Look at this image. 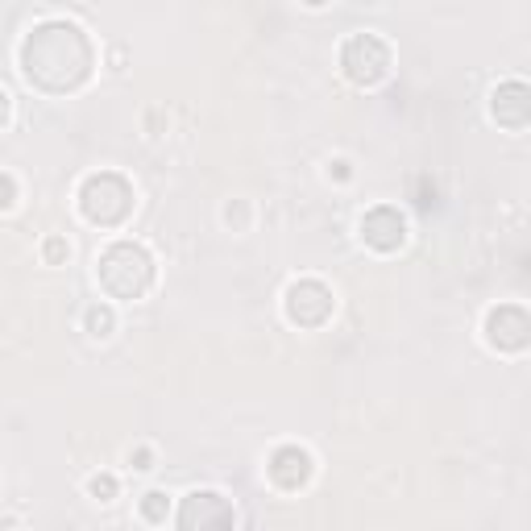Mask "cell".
Returning <instances> with one entry per match:
<instances>
[{"instance_id":"obj_1","label":"cell","mask_w":531,"mask_h":531,"mask_svg":"<svg viewBox=\"0 0 531 531\" xmlns=\"http://www.w3.org/2000/svg\"><path fill=\"white\" fill-rule=\"evenodd\" d=\"M92 67H96L92 38L83 34L75 21L50 17V21L34 25L21 42V75L30 79L38 92L67 96L92 79Z\"/></svg>"},{"instance_id":"obj_2","label":"cell","mask_w":531,"mask_h":531,"mask_svg":"<svg viewBox=\"0 0 531 531\" xmlns=\"http://www.w3.org/2000/svg\"><path fill=\"white\" fill-rule=\"evenodd\" d=\"M96 278L108 299H142L154 287V258L146 245L137 241H117L108 245L100 262H96Z\"/></svg>"},{"instance_id":"obj_3","label":"cell","mask_w":531,"mask_h":531,"mask_svg":"<svg viewBox=\"0 0 531 531\" xmlns=\"http://www.w3.org/2000/svg\"><path fill=\"white\" fill-rule=\"evenodd\" d=\"M79 212L88 225L117 229L133 212V183L117 171H100L79 183Z\"/></svg>"},{"instance_id":"obj_4","label":"cell","mask_w":531,"mask_h":531,"mask_svg":"<svg viewBox=\"0 0 531 531\" xmlns=\"http://www.w3.org/2000/svg\"><path fill=\"white\" fill-rule=\"evenodd\" d=\"M341 71L357 88H374L390 75V46L378 34H349L341 46Z\"/></svg>"},{"instance_id":"obj_5","label":"cell","mask_w":531,"mask_h":531,"mask_svg":"<svg viewBox=\"0 0 531 531\" xmlns=\"http://www.w3.org/2000/svg\"><path fill=\"white\" fill-rule=\"evenodd\" d=\"M237 515H233V502L216 490H191L179 502V515H175V531H233Z\"/></svg>"},{"instance_id":"obj_6","label":"cell","mask_w":531,"mask_h":531,"mask_svg":"<svg viewBox=\"0 0 531 531\" xmlns=\"http://www.w3.org/2000/svg\"><path fill=\"white\" fill-rule=\"evenodd\" d=\"M332 307H337V299H332V291L320 283V278H299V283H291L287 295H283V312L299 328H320V324H328Z\"/></svg>"},{"instance_id":"obj_7","label":"cell","mask_w":531,"mask_h":531,"mask_svg":"<svg viewBox=\"0 0 531 531\" xmlns=\"http://www.w3.org/2000/svg\"><path fill=\"white\" fill-rule=\"evenodd\" d=\"M486 341L498 353H523L531 345V320L519 303H498L486 316Z\"/></svg>"},{"instance_id":"obj_8","label":"cell","mask_w":531,"mask_h":531,"mask_svg":"<svg viewBox=\"0 0 531 531\" xmlns=\"http://www.w3.org/2000/svg\"><path fill=\"white\" fill-rule=\"evenodd\" d=\"M361 241H366L370 249H378V254H395V249H403V241H407L403 212L390 208V204L370 208L366 216H361Z\"/></svg>"},{"instance_id":"obj_9","label":"cell","mask_w":531,"mask_h":531,"mask_svg":"<svg viewBox=\"0 0 531 531\" xmlns=\"http://www.w3.org/2000/svg\"><path fill=\"white\" fill-rule=\"evenodd\" d=\"M266 473H270V482L278 490H303L307 482H312L316 461H312V453H307V449H299V444H283V449L270 453Z\"/></svg>"},{"instance_id":"obj_10","label":"cell","mask_w":531,"mask_h":531,"mask_svg":"<svg viewBox=\"0 0 531 531\" xmlns=\"http://www.w3.org/2000/svg\"><path fill=\"white\" fill-rule=\"evenodd\" d=\"M490 113H494V121L502 129H511V133L527 129V121H531V92H527V83L523 79L498 83L494 96H490Z\"/></svg>"},{"instance_id":"obj_11","label":"cell","mask_w":531,"mask_h":531,"mask_svg":"<svg viewBox=\"0 0 531 531\" xmlns=\"http://www.w3.org/2000/svg\"><path fill=\"white\" fill-rule=\"evenodd\" d=\"M83 320H88V332H92V337H113V328H117V316H113V307H88V316H83Z\"/></svg>"},{"instance_id":"obj_12","label":"cell","mask_w":531,"mask_h":531,"mask_svg":"<svg viewBox=\"0 0 531 531\" xmlns=\"http://www.w3.org/2000/svg\"><path fill=\"white\" fill-rule=\"evenodd\" d=\"M166 515H171V498H166L162 490H150L142 498V519L146 523H166Z\"/></svg>"},{"instance_id":"obj_13","label":"cell","mask_w":531,"mask_h":531,"mask_svg":"<svg viewBox=\"0 0 531 531\" xmlns=\"http://www.w3.org/2000/svg\"><path fill=\"white\" fill-rule=\"evenodd\" d=\"M88 490H92V498H100V502H113V498H117V478H113V473H96V478L88 482Z\"/></svg>"},{"instance_id":"obj_14","label":"cell","mask_w":531,"mask_h":531,"mask_svg":"<svg viewBox=\"0 0 531 531\" xmlns=\"http://www.w3.org/2000/svg\"><path fill=\"white\" fill-rule=\"evenodd\" d=\"M17 204V179L0 171V212H9Z\"/></svg>"},{"instance_id":"obj_15","label":"cell","mask_w":531,"mask_h":531,"mask_svg":"<svg viewBox=\"0 0 531 531\" xmlns=\"http://www.w3.org/2000/svg\"><path fill=\"white\" fill-rule=\"evenodd\" d=\"M67 258H71V245H67L63 237H50V241H46V262L59 266V262H67Z\"/></svg>"},{"instance_id":"obj_16","label":"cell","mask_w":531,"mask_h":531,"mask_svg":"<svg viewBox=\"0 0 531 531\" xmlns=\"http://www.w3.org/2000/svg\"><path fill=\"white\" fill-rule=\"evenodd\" d=\"M9 113H13V100H9V92H5V88H0V129L9 125Z\"/></svg>"},{"instance_id":"obj_17","label":"cell","mask_w":531,"mask_h":531,"mask_svg":"<svg viewBox=\"0 0 531 531\" xmlns=\"http://www.w3.org/2000/svg\"><path fill=\"white\" fill-rule=\"evenodd\" d=\"M150 461H154V457H150V449H137V453H133V469H154Z\"/></svg>"}]
</instances>
